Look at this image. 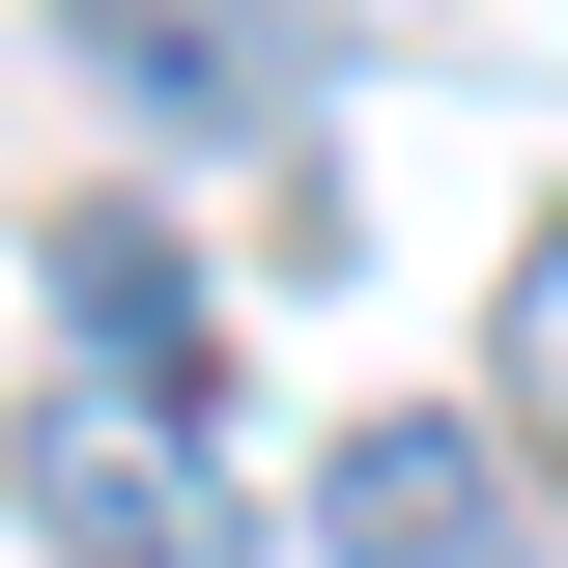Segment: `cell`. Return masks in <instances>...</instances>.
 Instances as JSON below:
<instances>
[{
    "label": "cell",
    "instance_id": "obj_2",
    "mask_svg": "<svg viewBox=\"0 0 568 568\" xmlns=\"http://www.w3.org/2000/svg\"><path fill=\"white\" fill-rule=\"evenodd\" d=\"M58 29H85V85H114V114H171V142L313 114V29H284V0H58Z\"/></svg>",
    "mask_w": 568,
    "mask_h": 568
},
{
    "label": "cell",
    "instance_id": "obj_1",
    "mask_svg": "<svg viewBox=\"0 0 568 568\" xmlns=\"http://www.w3.org/2000/svg\"><path fill=\"white\" fill-rule=\"evenodd\" d=\"M29 540L58 568H227V484H200L171 398H85L58 369V398H29Z\"/></svg>",
    "mask_w": 568,
    "mask_h": 568
},
{
    "label": "cell",
    "instance_id": "obj_3",
    "mask_svg": "<svg viewBox=\"0 0 568 568\" xmlns=\"http://www.w3.org/2000/svg\"><path fill=\"white\" fill-rule=\"evenodd\" d=\"M313 540L342 568H511V455L484 426H342L313 455Z\"/></svg>",
    "mask_w": 568,
    "mask_h": 568
},
{
    "label": "cell",
    "instance_id": "obj_5",
    "mask_svg": "<svg viewBox=\"0 0 568 568\" xmlns=\"http://www.w3.org/2000/svg\"><path fill=\"white\" fill-rule=\"evenodd\" d=\"M511 455H568V227L511 256Z\"/></svg>",
    "mask_w": 568,
    "mask_h": 568
},
{
    "label": "cell",
    "instance_id": "obj_4",
    "mask_svg": "<svg viewBox=\"0 0 568 568\" xmlns=\"http://www.w3.org/2000/svg\"><path fill=\"white\" fill-rule=\"evenodd\" d=\"M58 313H85V398H171V426H200V256H171V227H58Z\"/></svg>",
    "mask_w": 568,
    "mask_h": 568
}]
</instances>
